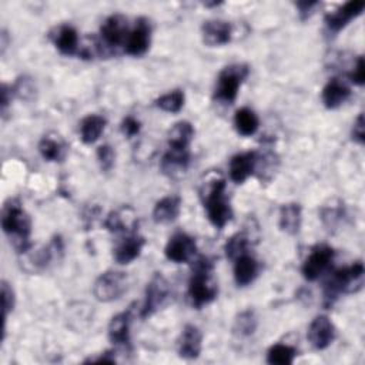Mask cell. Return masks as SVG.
Segmentation results:
<instances>
[{
  "instance_id": "1",
  "label": "cell",
  "mask_w": 365,
  "mask_h": 365,
  "mask_svg": "<svg viewBox=\"0 0 365 365\" xmlns=\"http://www.w3.org/2000/svg\"><path fill=\"white\" fill-rule=\"evenodd\" d=\"M1 228L10 244L19 254H24L31 247V220L17 200H7L1 210Z\"/></svg>"
},
{
  "instance_id": "2",
  "label": "cell",
  "mask_w": 365,
  "mask_h": 365,
  "mask_svg": "<svg viewBox=\"0 0 365 365\" xmlns=\"http://www.w3.org/2000/svg\"><path fill=\"white\" fill-rule=\"evenodd\" d=\"M364 264L354 262L349 267L334 269L324 284V307L331 308L342 294H355L364 285Z\"/></svg>"
},
{
  "instance_id": "3",
  "label": "cell",
  "mask_w": 365,
  "mask_h": 365,
  "mask_svg": "<svg viewBox=\"0 0 365 365\" xmlns=\"http://www.w3.org/2000/svg\"><path fill=\"white\" fill-rule=\"evenodd\" d=\"M218 287L214 279V262L202 255L195 259L188 281V298L191 305L201 308L215 299Z\"/></svg>"
},
{
  "instance_id": "4",
  "label": "cell",
  "mask_w": 365,
  "mask_h": 365,
  "mask_svg": "<svg viewBox=\"0 0 365 365\" xmlns=\"http://www.w3.org/2000/svg\"><path fill=\"white\" fill-rule=\"evenodd\" d=\"M200 198L207 212L208 221L218 230L224 228L232 218V208L225 192V180L212 178L202 184Z\"/></svg>"
},
{
  "instance_id": "5",
  "label": "cell",
  "mask_w": 365,
  "mask_h": 365,
  "mask_svg": "<svg viewBox=\"0 0 365 365\" xmlns=\"http://www.w3.org/2000/svg\"><path fill=\"white\" fill-rule=\"evenodd\" d=\"M248 74L250 68L247 64L242 63L230 64L224 67L217 77L214 100L221 101L224 104H232L237 98L241 84L245 81Z\"/></svg>"
},
{
  "instance_id": "6",
  "label": "cell",
  "mask_w": 365,
  "mask_h": 365,
  "mask_svg": "<svg viewBox=\"0 0 365 365\" xmlns=\"http://www.w3.org/2000/svg\"><path fill=\"white\" fill-rule=\"evenodd\" d=\"M171 297L170 282L161 272H155L147 284L144 302L140 309V317L143 319L150 318L157 311H160Z\"/></svg>"
},
{
  "instance_id": "7",
  "label": "cell",
  "mask_w": 365,
  "mask_h": 365,
  "mask_svg": "<svg viewBox=\"0 0 365 365\" xmlns=\"http://www.w3.org/2000/svg\"><path fill=\"white\" fill-rule=\"evenodd\" d=\"M127 288V275L123 271L108 269L101 272L93 285L94 297L101 302L118 299Z\"/></svg>"
},
{
  "instance_id": "8",
  "label": "cell",
  "mask_w": 365,
  "mask_h": 365,
  "mask_svg": "<svg viewBox=\"0 0 365 365\" xmlns=\"http://www.w3.org/2000/svg\"><path fill=\"white\" fill-rule=\"evenodd\" d=\"M334 255H335V251L329 245L321 244L314 247L302 262V267H301L302 277L308 281L318 279L319 275L324 274L331 265Z\"/></svg>"
},
{
  "instance_id": "9",
  "label": "cell",
  "mask_w": 365,
  "mask_h": 365,
  "mask_svg": "<svg viewBox=\"0 0 365 365\" xmlns=\"http://www.w3.org/2000/svg\"><path fill=\"white\" fill-rule=\"evenodd\" d=\"M127 36H128L127 20L121 14H111L104 20V23L100 27L101 44H104L111 50L120 46H124Z\"/></svg>"
},
{
  "instance_id": "10",
  "label": "cell",
  "mask_w": 365,
  "mask_h": 365,
  "mask_svg": "<svg viewBox=\"0 0 365 365\" xmlns=\"http://www.w3.org/2000/svg\"><path fill=\"white\" fill-rule=\"evenodd\" d=\"M195 252H197L195 240L187 232H175L174 235H171L164 248V254L167 259L175 264L188 262L195 255Z\"/></svg>"
},
{
  "instance_id": "11",
  "label": "cell",
  "mask_w": 365,
  "mask_h": 365,
  "mask_svg": "<svg viewBox=\"0 0 365 365\" xmlns=\"http://www.w3.org/2000/svg\"><path fill=\"white\" fill-rule=\"evenodd\" d=\"M190 148H182V147H168V150L164 153L160 168L164 175L170 178H178L181 177L188 165H190Z\"/></svg>"
},
{
  "instance_id": "12",
  "label": "cell",
  "mask_w": 365,
  "mask_h": 365,
  "mask_svg": "<svg viewBox=\"0 0 365 365\" xmlns=\"http://www.w3.org/2000/svg\"><path fill=\"white\" fill-rule=\"evenodd\" d=\"M335 327L327 315H318L312 319L308 328V341L312 348L322 351L328 348L335 339Z\"/></svg>"
},
{
  "instance_id": "13",
  "label": "cell",
  "mask_w": 365,
  "mask_h": 365,
  "mask_svg": "<svg viewBox=\"0 0 365 365\" xmlns=\"http://www.w3.org/2000/svg\"><path fill=\"white\" fill-rule=\"evenodd\" d=\"M365 9V3L362 0H354V1H346L336 10L328 13L324 19L325 26L329 31L338 33L341 31L352 19L358 17Z\"/></svg>"
},
{
  "instance_id": "14",
  "label": "cell",
  "mask_w": 365,
  "mask_h": 365,
  "mask_svg": "<svg viewBox=\"0 0 365 365\" xmlns=\"http://www.w3.org/2000/svg\"><path fill=\"white\" fill-rule=\"evenodd\" d=\"M150 41H151V26L148 23L147 19H138L135 23V27L128 31L125 44H124V51L128 56H143L148 47H150Z\"/></svg>"
},
{
  "instance_id": "15",
  "label": "cell",
  "mask_w": 365,
  "mask_h": 365,
  "mask_svg": "<svg viewBox=\"0 0 365 365\" xmlns=\"http://www.w3.org/2000/svg\"><path fill=\"white\" fill-rule=\"evenodd\" d=\"M202 349V334L198 327L187 324L177 341V352L182 359H195Z\"/></svg>"
},
{
  "instance_id": "16",
  "label": "cell",
  "mask_w": 365,
  "mask_h": 365,
  "mask_svg": "<svg viewBox=\"0 0 365 365\" xmlns=\"http://www.w3.org/2000/svg\"><path fill=\"white\" fill-rule=\"evenodd\" d=\"M202 41L208 47H220L228 44L232 37V29L224 20H207L201 26Z\"/></svg>"
},
{
  "instance_id": "17",
  "label": "cell",
  "mask_w": 365,
  "mask_h": 365,
  "mask_svg": "<svg viewBox=\"0 0 365 365\" xmlns=\"http://www.w3.org/2000/svg\"><path fill=\"white\" fill-rule=\"evenodd\" d=\"M257 161H258V151H245L235 154L230 160V178L241 184L248 177H251L257 170Z\"/></svg>"
},
{
  "instance_id": "18",
  "label": "cell",
  "mask_w": 365,
  "mask_h": 365,
  "mask_svg": "<svg viewBox=\"0 0 365 365\" xmlns=\"http://www.w3.org/2000/svg\"><path fill=\"white\" fill-rule=\"evenodd\" d=\"M144 244H145L144 237L138 235L135 231L130 232L127 237L121 238L117 242V245L113 250V258L115 259V262L121 265L130 264L141 254Z\"/></svg>"
},
{
  "instance_id": "19",
  "label": "cell",
  "mask_w": 365,
  "mask_h": 365,
  "mask_svg": "<svg viewBox=\"0 0 365 365\" xmlns=\"http://www.w3.org/2000/svg\"><path fill=\"white\" fill-rule=\"evenodd\" d=\"M131 318H133V308L130 307L127 311H123L117 315H114L108 324V339L123 348L130 346V327H131Z\"/></svg>"
},
{
  "instance_id": "20",
  "label": "cell",
  "mask_w": 365,
  "mask_h": 365,
  "mask_svg": "<svg viewBox=\"0 0 365 365\" xmlns=\"http://www.w3.org/2000/svg\"><path fill=\"white\" fill-rule=\"evenodd\" d=\"M64 251V245H63V240L61 237L56 235L44 248H41L40 251H37L31 258H30V271H41L48 268V265L60 259Z\"/></svg>"
},
{
  "instance_id": "21",
  "label": "cell",
  "mask_w": 365,
  "mask_h": 365,
  "mask_svg": "<svg viewBox=\"0 0 365 365\" xmlns=\"http://www.w3.org/2000/svg\"><path fill=\"white\" fill-rule=\"evenodd\" d=\"M351 96V90L349 87L345 84V81H342L341 78H331L322 88L321 93V98L324 106L328 110H334L338 108L339 106H342Z\"/></svg>"
},
{
  "instance_id": "22",
  "label": "cell",
  "mask_w": 365,
  "mask_h": 365,
  "mask_svg": "<svg viewBox=\"0 0 365 365\" xmlns=\"http://www.w3.org/2000/svg\"><path fill=\"white\" fill-rule=\"evenodd\" d=\"M181 211V198L178 195H167L158 200L153 208V220L155 224H170L177 220Z\"/></svg>"
},
{
  "instance_id": "23",
  "label": "cell",
  "mask_w": 365,
  "mask_h": 365,
  "mask_svg": "<svg viewBox=\"0 0 365 365\" xmlns=\"http://www.w3.org/2000/svg\"><path fill=\"white\" fill-rule=\"evenodd\" d=\"M259 265L257 259L248 252L234 259V279L238 287L250 285L258 275Z\"/></svg>"
},
{
  "instance_id": "24",
  "label": "cell",
  "mask_w": 365,
  "mask_h": 365,
  "mask_svg": "<svg viewBox=\"0 0 365 365\" xmlns=\"http://www.w3.org/2000/svg\"><path fill=\"white\" fill-rule=\"evenodd\" d=\"M51 38L56 48L64 56H71L78 50V34L77 30L70 24H61L56 27Z\"/></svg>"
},
{
  "instance_id": "25",
  "label": "cell",
  "mask_w": 365,
  "mask_h": 365,
  "mask_svg": "<svg viewBox=\"0 0 365 365\" xmlns=\"http://www.w3.org/2000/svg\"><path fill=\"white\" fill-rule=\"evenodd\" d=\"M301 221L302 210L298 202H288L281 205L278 217V225L281 231H284L288 235H295L301 228Z\"/></svg>"
},
{
  "instance_id": "26",
  "label": "cell",
  "mask_w": 365,
  "mask_h": 365,
  "mask_svg": "<svg viewBox=\"0 0 365 365\" xmlns=\"http://www.w3.org/2000/svg\"><path fill=\"white\" fill-rule=\"evenodd\" d=\"M106 118L98 114H88L80 123V138L84 144L96 143L106 128Z\"/></svg>"
},
{
  "instance_id": "27",
  "label": "cell",
  "mask_w": 365,
  "mask_h": 365,
  "mask_svg": "<svg viewBox=\"0 0 365 365\" xmlns=\"http://www.w3.org/2000/svg\"><path fill=\"white\" fill-rule=\"evenodd\" d=\"M38 151L44 160L60 163L66 158L67 145L56 135H44L38 143Z\"/></svg>"
},
{
  "instance_id": "28",
  "label": "cell",
  "mask_w": 365,
  "mask_h": 365,
  "mask_svg": "<svg viewBox=\"0 0 365 365\" xmlns=\"http://www.w3.org/2000/svg\"><path fill=\"white\" fill-rule=\"evenodd\" d=\"M128 211L130 210L125 208L111 211L104 221V227L111 232H134L137 227V220L134 217H127Z\"/></svg>"
},
{
  "instance_id": "29",
  "label": "cell",
  "mask_w": 365,
  "mask_h": 365,
  "mask_svg": "<svg viewBox=\"0 0 365 365\" xmlns=\"http://www.w3.org/2000/svg\"><path fill=\"white\" fill-rule=\"evenodd\" d=\"M194 134H195V131H194V127L191 123L178 121L168 131V147L190 148Z\"/></svg>"
},
{
  "instance_id": "30",
  "label": "cell",
  "mask_w": 365,
  "mask_h": 365,
  "mask_svg": "<svg viewBox=\"0 0 365 365\" xmlns=\"http://www.w3.org/2000/svg\"><path fill=\"white\" fill-rule=\"evenodd\" d=\"M234 125H235V130L240 135L248 137V135H252L258 130L259 120L251 108L241 107L240 110L235 111Z\"/></svg>"
},
{
  "instance_id": "31",
  "label": "cell",
  "mask_w": 365,
  "mask_h": 365,
  "mask_svg": "<svg viewBox=\"0 0 365 365\" xmlns=\"http://www.w3.org/2000/svg\"><path fill=\"white\" fill-rule=\"evenodd\" d=\"M257 325H258V319L252 309L241 311L234 319L232 334L240 338H247L255 332Z\"/></svg>"
},
{
  "instance_id": "32",
  "label": "cell",
  "mask_w": 365,
  "mask_h": 365,
  "mask_svg": "<svg viewBox=\"0 0 365 365\" xmlns=\"http://www.w3.org/2000/svg\"><path fill=\"white\" fill-rule=\"evenodd\" d=\"M297 349L288 344H274L267 352V362L271 365H291Z\"/></svg>"
},
{
  "instance_id": "33",
  "label": "cell",
  "mask_w": 365,
  "mask_h": 365,
  "mask_svg": "<svg viewBox=\"0 0 365 365\" xmlns=\"http://www.w3.org/2000/svg\"><path fill=\"white\" fill-rule=\"evenodd\" d=\"M184 101H185L184 91L180 88H175L173 91H168V93L160 96L154 103H155V107H158L160 110L174 114L182 108Z\"/></svg>"
},
{
  "instance_id": "34",
  "label": "cell",
  "mask_w": 365,
  "mask_h": 365,
  "mask_svg": "<svg viewBox=\"0 0 365 365\" xmlns=\"http://www.w3.org/2000/svg\"><path fill=\"white\" fill-rule=\"evenodd\" d=\"M248 247H250V235H248V232L242 231V232L234 234L231 238L227 240V242L224 245V251H225L227 258L234 261L240 255L245 254L248 251Z\"/></svg>"
},
{
  "instance_id": "35",
  "label": "cell",
  "mask_w": 365,
  "mask_h": 365,
  "mask_svg": "<svg viewBox=\"0 0 365 365\" xmlns=\"http://www.w3.org/2000/svg\"><path fill=\"white\" fill-rule=\"evenodd\" d=\"M13 88V93L14 96L20 97V98H24V100H29L34 96V91H36V87H34V81L30 78V77H19L16 80V83L11 86Z\"/></svg>"
},
{
  "instance_id": "36",
  "label": "cell",
  "mask_w": 365,
  "mask_h": 365,
  "mask_svg": "<svg viewBox=\"0 0 365 365\" xmlns=\"http://www.w3.org/2000/svg\"><path fill=\"white\" fill-rule=\"evenodd\" d=\"M14 302H16V297H14V291L11 288V285L7 281H1V307H3V319H4V327L7 322V317L9 312L13 311L14 308ZM3 327V328H4Z\"/></svg>"
},
{
  "instance_id": "37",
  "label": "cell",
  "mask_w": 365,
  "mask_h": 365,
  "mask_svg": "<svg viewBox=\"0 0 365 365\" xmlns=\"http://www.w3.org/2000/svg\"><path fill=\"white\" fill-rule=\"evenodd\" d=\"M97 161L100 164V168L103 171H110L113 167H114V161H115V153L113 150L111 145L108 144H103L97 148Z\"/></svg>"
},
{
  "instance_id": "38",
  "label": "cell",
  "mask_w": 365,
  "mask_h": 365,
  "mask_svg": "<svg viewBox=\"0 0 365 365\" xmlns=\"http://www.w3.org/2000/svg\"><path fill=\"white\" fill-rule=\"evenodd\" d=\"M349 80L358 86H362L365 81V63H364V57L359 56L354 64L352 71L349 73Z\"/></svg>"
},
{
  "instance_id": "39",
  "label": "cell",
  "mask_w": 365,
  "mask_h": 365,
  "mask_svg": "<svg viewBox=\"0 0 365 365\" xmlns=\"http://www.w3.org/2000/svg\"><path fill=\"white\" fill-rule=\"evenodd\" d=\"M121 133L127 137H134L140 133V128H141V124L137 118H134L133 115H127L123 121H121Z\"/></svg>"
},
{
  "instance_id": "40",
  "label": "cell",
  "mask_w": 365,
  "mask_h": 365,
  "mask_svg": "<svg viewBox=\"0 0 365 365\" xmlns=\"http://www.w3.org/2000/svg\"><path fill=\"white\" fill-rule=\"evenodd\" d=\"M352 140L358 144L365 143V123H364V114H359L352 125Z\"/></svg>"
},
{
  "instance_id": "41",
  "label": "cell",
  "mask_w": 365,
  "mask_h": 365,
  "mask_svg": "<svg viewBox=\"0 0 365 365\" xmlns=\"http://www.w3.org/2000/svg\"><path fill=\"white\" fill-rule=\"evenodd\" d=\"M319 4V1H298L295 3L297 9H298V14L302 20L308 19L311 14H312V10Z\"/></svg>"
},
{
  "instance_id": "42",
  "label": "cell",
  "mask_w": 365,
  "mask_h": 365,
  "mask_svg": "<svg viewBox=\"0 0 365 365\" xmlns=\"http://www.w3.org/2000/svg\"><path fill=\"white\" fill-rule=\"evenodd\" d=\"M14 96L11 86L7 84H1V113L4 114L9 104L11 103V97Z\"/></svg>"
},
{
  "instance_id": "43",
  "label": "cell",
  "mask_w": 365,
  "mask_h": 365,
  "mask_svg": "<svg viewBox=\"0 0 365 365\" xmlns=\"http://www.w3.org/2000/svg\"><path fill=\"white\" fill-rule=\"evenodd\" d=\"M84 362H108V364H113V362H115V356H114L113 351H106V352L100 354V356L88 358Z\"/></svg>"
}]
</instances>
